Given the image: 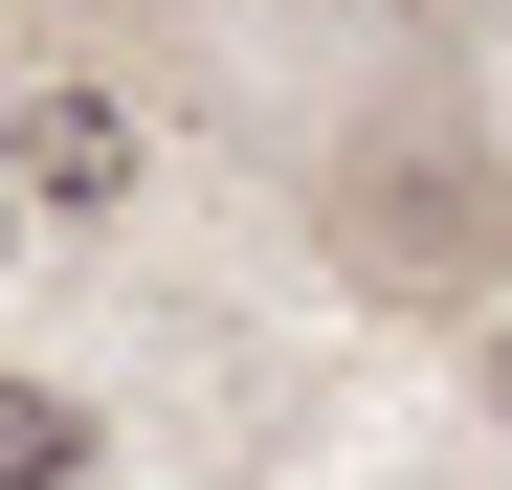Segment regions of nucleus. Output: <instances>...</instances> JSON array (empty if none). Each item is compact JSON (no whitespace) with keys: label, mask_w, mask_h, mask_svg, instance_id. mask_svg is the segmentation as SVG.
<instances>
[{"label":"nucleus","mask_w":512,"mask_h":490,"mask_svg":"<svg viewBox=\"0 0 512 490\" xmlns=\"http://www.w3.org/2000/svg\"><path fill=\"white\" fill-rule=\"evenodd\" d=\"M134 179H156V112L112 90V67H45V90L0 112V201L23 223H112Z\"/></svg>","instance_id":"1"},{"label":"nucleus","mask_w":512,"mask_h":490,"mask_svg":"<svg viewBox=\"0 0 512 490\" xmlns=\"http://www.w3.org/2000/svg\"><path fill=\"white\" fill-rule=\"evenodd\" d=\"M0 490H112V424L67 379H0Z\"/></svg>","instance_id":"2"},{"label":"nucleus","mask_w":512,"mask_h":490,"mask_svg":"<svg viewBox=\"0 0 512 490\" xmlns=\"http://www.w3.org/2000/svg\"><path fill=\"white\" fill-rule=\"evenodd\" d=\"M468 401H490V424H512V312H468Z\"/></svg>","instance_id":"3"},{"label":"nucleus","mask_w":512,"mask_h":490,"mask_svg":"<svg viewBox=\"0 0 512 490\" xmlns=\"http://www.w3.org/2000/svg\"><path fill=\"white\" fill-rule=\"evenodd\" d=\"M0 268H23V201H0Z\"/></svg>","instance_id":"4"},{"label":"nucleus","mask_w":512,"mask_h":490,"mask_svg":"<svg viewBox=\"0 0 512 490\" xmlns=\"http://www.w3.org/2000/svg\"><path fill=\"white\" fill-rule=\"evenodd\" d=\"M0 23H23V0H0Z\"/></svg>","instance_id":"5"}]
</instances>
